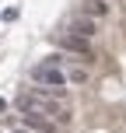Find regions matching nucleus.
<instances>
[{"instance_id": "obj_7", "label": "nucleus", "mask_w": 126, "mask_h": 133, "mask_svg": "<svg viewBox=\"0 0 126 133\" xmlns=\"http://www.w3.org/2000/svg\"><path fill=\"white\" fill-rule=\"evenodd\" d=\"M4 109H7V102H4V98H0V112H4Z\"/></svg>"}, {"instance_id": "obj_6", "label": "nucleus", "mask_w": 126, "mask_h": 133, "mask_svg": "<svg viewBox=\"0 0 126 133\" xmlns=\"http://www.w3.org/2000/svg\"><path fill=\"white\" fill-rule=\"evenodd\" d=\"M109 11H112V7H109L105 0H88V4H84V14H88V18H95V21H102Z\"/></svg>"}, {"instance_id": "obj_5", "label": "nucleus", "mask_w": 126, "mask_h": 133, "mask_svg": "<svg viewBox=\"0 0 126 133\" xmlns=\"http://www.w3.org/2000/svg\"><path fill=\"white\" fill-rule=\"evenodd\" d=\"M67 81H70V84H88V81H91L88 63H81V66H67Z\"/></svg>"}, {"instance_id": "obj_1", "label": "nucleus", "mask_w": 126, "mask_h": 133, "mask_svg": "<svg viewBox=\"0 0 126 133\" xmlns=\"http://www.w3.org/2000/svg\"><path fill=\"white\" fill-rule=\"evenodd\" d=\"M28 77L35 81L39 88H67L70 81H67V66H60V63H35L32 70H28Z\"/></svg>"}, {"instance_id": "obj_2", "label": "nucleus", "mask_w": 126, "mask_h": 133, "mask_svg": "<svg viewBox=\"0 0 126 133\" xmlns=\"http://www.w3.org/2000/svg\"><path fill=\"white\" fill-rule=\"evenodd\" d=\"M60 49L74 53L81 63H95V53H91V46H88V39H84V35H74V32L60 35Z\"/></svg>"}, {"instance_id": "obj_4", "label": "nucleus", "mask_w": 126, "mask_h": 133, "mask_svg": "<svg viewBox=\"0 0 126 133\" xmlns=\"http://www.w3.org/2000/svg\"><path fill=\"white\" fill-rule=\"evenodd\" d=\"M70 32L74 35H84V39H95V35H98V21L88 18V14H84V18H74L70 21Z\"/></svg>"}, {"instance_id": "obj_3", "label": "nucleus", "mask_w": 126, "mask_h": 133, "mask_svg": "<svg viewBox=\"0 0 126 133\" xmlns=\"http://www.w3.org/2000/svg\"><path fill=\"white\" fill-rule=\"evenodd\" d=\"M21 126H28L35 133H56V123L46 112H21Z\"/></svg>"}]
</instances>
